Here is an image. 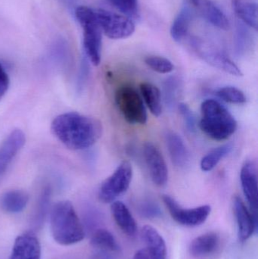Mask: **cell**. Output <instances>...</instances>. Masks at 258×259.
<instances>
[{"label": "cell", "instance_id": "6da1fadb", "mask_svg": "<svg viewBox=\"0 0 258 259\" xmlns=\"http://www.w3.org/2000/svg\"><path fill=\"white\" fill-rule=\"evenodd\" d=\"M51 129L61 143L73 150H83L93 146L103 131L98 119L77 112L59 115L53 120Z\"/></svg>", "mask_w": 258, "mask_h": 259}, {"label": "cell", "instance_id": "7a4b0ae2", "mask_svg": "<svg viewBox=\"0 0 258 259\" xmlns=\"http://www.w3.org/2000/svg\"><path fill=\"white\" fill-rule=\"evenodd\" d=\"M50 228L55 241L62 246L76 244L84 239L83 225L69 201H60L53 207Z\"/></svg>", "mask_w": 258, "mask_h": 259}, {"label": "cell", "instance_id": "3957f363", "mask_svg": "<svg viewBox=\"0 0 258 259\" xmlns=\"http://www.w3.org/2000/svg\"><path fill=\"white\" fill-rule=\"evenodd\" d=\"M201 113L200 128L213 140H227L237 129V121L233 115L217 100H204L201 103Z\"/></svg>", "mask_w": 258, "mask_h": 259}, {"label": "cell", "instance_id": "277c9868", "mask_svg": "<svg viewBox=\"0 0 258 259\" xmlns=\"http://www.w3.org/2000/svg\"><path fill=\"white\" fill-rule=\"evenodd\" d=\"M75 16L83 29V48L91 63L98 66L101 62L102 31L95 10L87 6H78Z\"/></svg>", "mask_w": 258, "mask_h": 259}, {"label": "cell", "instance_id": "5b68a950", "mask_svg": "<svg viewBox=\"0 0 258 259\" xmlns=\"http://www.w3.org/2000/svg\"><path fill=\"white\" fill-rule=\"evenodd\" d=\"M115 103L126 121L131 124H145L148 119L142 97L130 86H123L115 93Z\"/></svg>", "mask_w": 258, "mask_h": 259}, {"label": "cell", "instance_id": "8992f818", "mask_svg": "<svg viewBox=\"0 0 258 259\" xmlns=\"http://www.w3.org/2000/svg\"><path fill=\"white\" fill-rule=\"evenodd\" d=\"M133 178V167L129 161H124L115 171L106 178L98 191V198L103 203H112L126 193Z\"/></svg>", "mask_w": 258, "mask_h": 259}, {"label": "cell", "instance_id": "52a82bcc", "mask_svg": "<svg viewBox=\"0 0 258 259\" xmlns=\"http://www.w3.org/2000/svg\"><path fill=\"white\" fill-rule=\"evenodd\" d=\"M95 13L101 31L110 39H125L134 33V23L128 17L105 9L95 10Z\"/></svg>", "mask_w": 258, "mask_h": 259}, {"label": "cell", "instance_id": "ba28073f", "mask_svg": "<svg viewBox=\"0 0 258 259\" xmlns=\"http://www.w3.org/2000/svg\"><path fill=\"white\" fill-rule=\"evenodd\" d=\"M191 47L201 59L214 68L236 77L242 76L240 68L234 62L214 46L201 39H193L191 41Z\"/></svg>", "mask_w": 258, "mask_h": 259}, {"label": "cell", "instance_id": "9c48e42d", "mask_svg": "<svg viewBox=\"0 0 258 259\" xmlns=\"http://www.w3.org/2000/svg\"><path fill=\"white\" fill-rule=\"evenodd\" d=\"M163 201L171 218L179 225L183 226L197 227L202 225L212 211V208L209 205L195 208H183L174 198L168 195L163 196Z\"/></svg>", "mask_w": 258, "mask_h": 259}, {"label": "cell", "instance_id": "30bf717a", "mask_svg": "<svg viewBox=\"0 0 258 259\" xmlns=\"http://www.w3.org/2000/svg\"><path fill=\"white\" fill-rule=\"evenodd\" d=\"M143 155L151 181L158 187H164L168 181V168L163 155L153 143L144 145Z\"/></svg>", "mask_w": 258, "mask_h": 259}, {"label": "cell", "instance_id": "8fae6325", "mask_svg": "<svg viewBox=\"0 0 258 259\" xmlns=\"http://www.w3.org/2000/svg\"><path fill=\"white\" fill-rule=\"evenodd\" d=\"M241 184L250 210L257 217V170L253 160L245 161L240 173Z\"/></svg>", "mask_w": 258, "mask_h": 259}, {"label": "cell", "instance_id": "7c38bea8", "mask_svg": "<svg viewBox=\"0 0 258 259\" xmlns=\"http://www.w3.org/2000/svg\"><path fill=\"white\" fill-rule=\"evenodd\" d=\"M25 141V134L21 130L16 129L12 131L0 145V181Z\"/></svg>", "mask_w": 258, "mask_h": 259}, {"label": "cell", "instance_id": "4fadbf2b", "mask_svg": "<svg viewBox=\"0 0 258 259\" xmlns=\"http://www.w3.org/2000/svg\"><path fill=\"white\" fill-rule=\"evenodd\" d=\"M235 216L238 227V235L242 242L247 241L257 229V218L244 203L239 196L233 202Z\"/></svg>", "mask_w": 258, "mask_h": 259}, {"label": "cell", "instance_id": "5bb4252c", "mask_svg": "<svg viewBox=\"0 0 258 259\" xmlns=\"http://www.w3.org/2000/svg\"><path fill=\"white\" fill-rule=\"evenodd\" d=\"M40 258V243L34 234L26 233L17 237L9 259Z\"/></svg>", "mask_w": 258, "mask_h": 259}, {"label": "cell", "instance_id": "9a60e30c", "mask_svg": "<svg viewBox=\"0 0 258 259\" xmlns=\"http://www.w3.org/2000/svg\"><path fill=\"white\" fill-rule=\"evenodd\" d=\"M165 140L173 164L178 168H186L190 162V155L183 139L177 133L168 131Z\"/></svg>", "mask_w": 258, "mask_h": 259}, {"label": "cell", "instance_id": "2e32d148", "mask_svg": "<svg viewBox=\"0 0 258 259\" xmlns=\"http://www.w3.org/2000/svg\"><path fill=\"white\" fill-rule=\"evenodd\" d=\"M150 259H167V246L163 237L153 227L146 225L141 231Z\"/></svg>", "mask_w": 258, "mask_h": 259}, {"label": "cell", "instance_id": "e0dca14e", "mask_svg": "<svg viewBox=\"0 0 258 259\" xmlns=\"http://www.w3.org/2000/svg\"><path fill=\"white\" fill-rule=\"evenodd\" d=\"M192 3L195 7L198 8L203 17L212 25L224 30L230 28L228 18L215 3L209 0H192Z\"/></svg>", "mask_w": 258, "mask_h": 259}, {"label": "cell", "instance_id": "ac0fdd59", "mask_svg": "<svg viewBox=\"0 0 258 259\" xmlns=\"http://www.w3.org/2000/svg\"><path fill=\"white\" fill-rule=\"evenodd\" d=\"M111 210L114 220L120 229L128 237H134L137 232V226L133 214L127 205L121 201H115L112 203Z\"/></svg>", "mask_w": 258, "mask_h": 259}, {"label": "cell", "instance_id": "d6986e66", "mask_svg": "<svg viewBox=\"0 0 258 259\" xmlns=\"http://www.w3.org/2000/svg\"><path fill=\"white\" fill-rule=\"evenodd\" d=\"M220 244L219 236L209 232L194 239L189 246V252L194 257H204L214 253Z\"/></svg>", "mask_w": 258, "mask_h": 259}, {"label": "cell", "instance_id": "ffe728a7", "mask_svg": "<svg viewBox=\"0 0 258 259\" xmlns=\"http://www.w3.org/2000/svg\"><path fill=\"white\" fill-rule=\"evenodd\" d=\"M29 196L22 190H10L0 198V207L3 211L11 214L21 212L28 203Z\"/></svg>", "mask_w": 258, "mask_h": 259}, {"label": "cell", "instance_id": "44dd1931", "mask_svg": "<svg viewBox=\"0 0 258 259\" xmlns=\"http://www.w3.org/2000/svg\"><path fill=\"white\" fill-rule=\"evenodd\" d=\"M192 18V9L189 5H186L182 8L171 25V35L176 42H181L185 39L189 31Z\"/></svg>", "mask_w": 258, "mask_h": 259}, {"label": "cell", "instance_id": "7402d4cb", "mask_svg": "<svg viewBox=\"0 0 258 259\" xmlns=\"http://www.w3.org/2000/svg\"><path fill=\"white\" fill-rule=\"evenodd\" d=\"M142 100L154 116L159 117L162 113V94L160 90L152 83L144 82L140 84Z\"/></svg>", "mask_w": 258, "mask_h": 259}, {"label": "cell", "instance_id": "603a6c76", "mask_svg": "<svg viewBox=\"0 0 258 259\" xmlns=\"http://www.w3.org/2000/svg\"><path fill=\"white\" fill-rule=\"evenodd\" d=\"M233 6L235 12L243 24L257 30V6L256 3L233 0Z\"/></svg>", "mask_w": 258, "mask_h": 259}, {"label": "cell", "instance_id": "cb8c5ba5", "mask_svg": "<svg viewBox=\"0 0 258 259\" xmlns=\"http://www.w3.org/2000/svg\"><path fill=\"white\" fill-rule=\"evenodd\" d=\"M91 245L96 249L107 252H116L120 249L119 245L113 234L106 229H98L91 237Z\"/></svg>", "mask_w": 258, "mask_h": 259}, {"label": "cell", "instance_id": "d4e9b609", "mask_svg": "<svg viewBox=\"0 0 258 259\" xmlns=\"http://www.w3.org/2000/svg\"><path fill=\"white\" fill-rule=\"evenodd\" d=\"M232 143H227L219 147L212 149L210 152L204 155L201 161V169L204 172H209L217 167L220 161L228 155L233 150Z\"/></svg>", "mask_w": 258, "mask_h": 259}, {"label": "cell", "instance_id": "484cf974", "mask_svg": "<svg viewBox=\"0 0 258 259\" xmlns=\"http://www.w3.org/2000/svg\"><path fill=\"white\" fill-rule=\"evenodd\" d=\"M182 82L177 76H171L164 82L163 93L165 103L169 108L177 105L181 93Z\"/></svg>", "mask_w": 258, "mask_h": 259}, {"label": "cell", "instance_id": "4316f807", "mask_svg": "<svg viewBox=\"0 0 258 259\" xmlns=\"http://www.w3.org/2000/svg\"><path fill=\"white\" fill-rule=\"evenodd\" d=\"M216 94L221 100L232 104H243L247 101L244 93L235 87L227 86L220 88L217 91Z\"/></svg>", "mask_w": 258, "mask_h": 259}, {"label": "cell", "instance_id": "83f0119b", "mask_svg": "<svg viewBox=\"0 0 258 259\" xmlns=\"http://www.w3.org/2000/svg\"><path fill=\"white\" fill-rule=\"evenodd\" d=\"M108 2L130 19L139 18L138 0H108Z\"/></svg>", "mask_w": 258, "mask_h": 259}, {"label": "cell", "instance_id": "f1b7e54d", "mask_svg": "<svg viewBox=\"0 0 258 259\" xmlns=\"http://www.w3.org/2000/svg\"><path fill=\"white\" fill-rule=\"evenodd\" d=\"M236 41H235V49L236 53L239 56H243L248 51L251 45V37L249 32L242 23L238 24L236 29Z\"/></svg>", "mask_w": 258, "mask_h": 259}, {"label": "cell", "instance_id": "f546056e", "mask_svg": "<svg viewBox=\"0 0 258 259\" xmlns=\"http://www.w3.org/2000/svg\"><path fill=\"white\" fill-rule=\"evenodd\" d=\"M145 62L151 69L160 74H169L174 69L172 62L162 56H148L145 58Z\"/></svg>", "mask_w": 258, "mask_h": 259}, {"label": "cell", "instance_id": "4dcf8cb0", "mask_svg": "<svg viewBox=\"0 0 258 259\" xmlns=\"http://www.w3.org/2000/svg\"><path fill=\"white\" fill-rule=\"evenodd\" d=\"M179 111L183 116L185 124H186V128L190 132H194L196 128V119H195V115L193 112L191 110L190 108L185 104V103H180L178 106Z\"/></svg>", "mask_w": 258, "mask_h": 259}, {"label": "cell", "instance_id": "1f68e13d", "mask_svg": "<svg viewBox=\"0 0 258 259\" xmlns=\"http://www.w3.org/2000/svg\"><path fill=\"white\" fill-rule=\"evenodd\" d=\"M9 87V77L4 67L0 63V100L7 92Z\"/></svg>", "mask_w": 258, "mask_h": 259}, {"label": "cell", "instance_id": "d6a6232c", "mask_svg": "<svg viewBox=\"0 0 258 259\" xmlns=\"http://www.w3.org/2000/svg\"><path fill=\"white\" fill-rule=\"evenodd\" d=\"M141 212L147 217H156L160 214V209L156 204L147 202L141 206Z\"/></svg>", "mask_w": 258, "mask_h": 259}, {"label": "cell", "instance_id": "836d02e7", "mask_svg": "<svg viewBox=\"0 0 258 259\" xmlns=\"http://www.w3.org/2000/svg\"><path fill=\"white\" fill-rule=\"evenodd\" d=\"M131 259H150V258L146 249H142L138 250Z\"/></svg>", "mask_w": 258, "mask_h": 259}]
</instances>
